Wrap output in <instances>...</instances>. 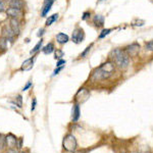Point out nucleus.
Listing matches in <instances>:
<instances>
[{
    "mask_svg": "<svg viewBox=\"0 0 153 153\" xmlns=\"http://www.w3.org/2000/svg\"><path fill=\"white\" fill-rule=\"evenodd\" d=\"M100 1H102V0H100Z\"/></svg>",
    "mask_w": 153,
    "mask_h": 153,
    "instance_id": "4c0bfd02",
    "label": "nucleus"
},
{
    "mask_svg": "<svg viewBox=\"0 0 153 153\" xmlns=\"http://www.w3.org/2000/svg\"><path fill=\"white\" fill-rule=\"evenodd\" d=\"M2 37L5 38L7 41L14 42V37H16V34L14 33L11 28L8 27V26H5V27H3V29H2Z\"/></svg>",
    "mask_w": 153,
    "mask_h": 153,
    "instance_id": "423d86ee",
    "label": "nucleus"
},
{
    "mask_svg": "<svg viewBox=\"0 0 153 153\" xmlns=\"http://www.w3.org/2000/svg\"><path fill=\"white\" fill-rule=\"evenodd\" d=\"M7 14H6V11H0V23H2V21H6V19H7Z\"/></svg>",
    "mask_w": 153,
    "mask_h": 153,
    "instance_id": "b1692460",
    "label": "nucleus"
},
{
    "mask_svg": "<svg viewBox=\"0 0 153 153\" xmlns=\"http://www.w3.org/2000/svg\"><path fill=\"white\" fill-rule=\"evenodd\" d=\"M115 64L110 61H107L105 63L101 64L99 68H97L92 74V79L95 81H101V80L108 79L115 72Z\"/></svg>",
    "mask_w": 153,
    "mask_h": 153,
    "instance_id": "f257e3e1",
    "label": "nucleus"
},
{
    "mask_svg": "<svg viewBox=\"0 0 153 153\" xmlns=\"http://www.w3.org/2000/svg\"><path fill=\"white\" fill-rule=\"evenodd\" d=\"M9 23H10L9 27L11 28V30L16 34V36L19 35V33H21V23H19L18 18H11Z\"/></svg>",
    "mask_w": 153,
    "mask_h": 153,
    "instance_id": "1a4fd4ad",
    "label": "nucleus"
},
{
    "mask_svg": "<svg viewBox=\"0 0 153 153\" xmlns=\"http://www.w3.org/2000/svg\"><path fill=\"white\" fill-rule=\"evenodd\" d=\"M31 86H32V82H28L27 83V85L25 86V87L23 88V91H27L28 89H29V88H31Z\"/></svg>",
    "mask_w": 153,
    "mask_h": 153,
    "instance_id": "7c9ffc66",
    "label": "nucleus"
},
{
    "mask_svg": "<svg viewBox=\"0 0 153 153\" xmlns=\"http://www.w3.org/2000/svg\"><path fill=\"white\" fill-rule=\"evenodd\" d=\"M111 57L113 58L116 65L120 66V68H126L129 65V55L127 54V52L122 49H115L111 52Z\"/></svg>",
    "mask_w": 153,
    "mask_h": 153,
    "instance_id": "f03ea898",
    "label": "nucleus"
},
{
    "mask_svg": "<svg viewBox=\"0 0 153 153\" xmlns=\"http://www.w3.org/2000/svg\"><path fill=\"white\" fill-rule=\"evenodd\" d=\"M143 25H144V21H141V19H137L134 23V26H137V27H142Z\"/></svg>",
    "mask_w": 153,
    "mask_h": 153,
    "instance_id": "cd10ccee",
    "label": "nucleus"
},
{
    "mask_svg": "<svg viewBox=\"0 0 153 153\" xmlns=\"http://www.w3.org/2000/svg\"><path fill=\"white\" fill-rule=\"evenodd\" d=\"M85 39V33H84V30L82 28H77L74 32H73L72 35V40L76 44H80V43L83 42V40Z\"/></svg>",
    "mask_w": 153,
    "mask_h": 153,
    "instance_id": "20e7f679",
    "label": "nucleus"
},
{
    "mask_svg": "<svg viewBox=\"0 0 153 153\" xmlns=\"http://www.w3.org/2000/svg\"><path fill=\"white\" fill-rule=\"evenodd\" d=\"M58 16H58V14H52V16H49V18L47 19V21H46V26H47V27H49V26H51L53 23H55V21H56L58 19Z\"/></svg>",
    "mask_w": 153,
    "mask_h": 153,
    "instance_id": "f3484780",
    "label": "nucleus"
},
{
    "mask_svg": "<svg viewBox=\"0 0 153 153\" xmlns=\"http://www.w3.org/2000/svg\"><path fill=\"white\" fill-rule=\"evenodd\" d=\"M63 64H65V60L62 59V58H61V59H58L57 60V63H56V68H57V66H62Z\"/></svg>",
    "mask_w": 153,
    "mask_h": 153,
    "instance_id": "c85d7f7f",
    "label": "nucleus"
},
{
    "mask_svg": "<svg viewBox=\"0 0 153 153\" xmlns=\"http://www.w3.org/2000/svg\"><path fill=\"white\" fill-rule=\"evenodd\" d=\"M56 41L59 44H66L70 41V37L64 33H59L56 35Z\"/></svg>",
    "mask_w": 153,
    "mask_h": 153,
    "instance_id": "4468645a",
    "label": "nucleus"
},
{
    "mask_svg": "<svg viewBox=\"0 0 153 153\" xmlns=\"http://www.w3.org/2000/svg\"><path fill=\"white\" fill-rule=\"evenodd\" d=\"M6 153H19V151L16 149H14V148H10V149H8Z\"/></svg>",
    "mask_w": 153,
    "mask_h": 153,
    "instance_id": "473e14b6",
    "label": "nucleus"
},
{
    "mask_svg": "<svg viewBox=\"0 0 153 153\" xmlns=\"http://www.w3.org/2000/svg\"><path fill=\"white\" fill-rule=\"evenodd\" d=\"M21 153H25V152H21Z\"/></svg>",
    "mask_w": 153,
    "mask_h": 153,
    "instance_id": "e433bc0d",
    "label": "nucleus"
},
{
    "mask_svg": "<svg viewBox=\"0 0 153 153\" xmlns=\"http://www.w3.org/2000/svg\"><path fill=\"white\" fill-rule=\"evenodd\" d=\"M122 153H126V152H122Z\"/></svg>",
    "mask_w": 153,
    "mask_h": 153,
    "instance_id": "c9c22d12",
    "label": "nucleus"
},
{
    "mask_svg": "<svg viewBox=\"0 0 153 153\" xmlns=\"http://www.w3.org/2000/svg\"><path fill=\"white\" fill-rule=\"evenodd\" d=\"M55 48H54V44L52 42L48 43L47 45H45L44 47H42V52L44 53L45 55H49L52 52H54Z\"/></svg>",
    "mask_w": 153,
    "mask_h": 153,
    "instance_id": "ddd939ff",
    "label": "nucleus"
},
{
    "mask_svg": "<svg viewBox=\"0 0 153 153\" xmlns=\"http://www.w3.org/2000/svg\"><path fill=\"white\" fill-rule=\"evenodd\" d=\"M4 141H5V145L7 146L9 149L10 148H16V146H18V139H16V136H14L12 134L6 136Z\"/></svg>",
    "mask_w": 153,
    "mask_h": 153,
    "instance_id": "0eeeda50",
    "label": "nucleus"
},
{
    "mask_svg": "<svg viewBox=\"0 0 153 153\" xmlns=\"http://www.w3.org/2000/svg\"><path fill=\"white\" fill-rule=\"evenodd\" d=\"M14 103L18 107H19V108H21V106H23V97H21V95H18L16 97V100H14Z\"/></svg>",
    "mask_w": 153,
    "mask_h": 153,
    "instance_id": "6ab92c4d",
    "label": "nucleus"
},
{
    "mask_svg": "<svg viewBox=\"0 0 153 153\" xmlns=\"http://www.w3.org/2000/svg\"><path fill=\"white\" fill-rule=\"evenodd\" d=\"M145 47H146V49H147V50L153 51V40L152 41H149L148 43H146Z\"/></svg>",
    "mask_w": 153,
    "mask_h": 153,
    "instance_id": "a878e982",
    "label": "nucleus"
},
{
    "mask_svg": "<svg viewBox=\"0 0 153 153\" xmlns=\"http://www.w3.org/2000/svg\"><path fill=\"white\" fill-rule=\"evenodd\" d=\"M125 51H126L127 54H128L129 56L135 57V56H137L138 53H139V51H140V45L138 44V43H133V44L127 46Z\"/></svg>",
    "mask_w": 153,
    "mask_h": 153,
    "instance_id": "39448f33",
    "label": "nucleus"
},
{
    "mask_svg": "<svg viewBox=\"0 0 153 153\" xmlns=\"http://www.w3.org/2000/svg\"><path fill=\"white\" fill-rule=\"evenodd\" d=\"M80 115H81V111H80V105L78 103H75L74 106H73V110H72V120L74 122H76L79 120Z\"/></svg>",
    "mask_w": 153,
    "mask_h": 153,
    "instance_id": "f8f14e48",
    "label": "nucleus"
},
{
    "mask_svg": "<svg viewBox=\"0 0 153 153\" xmlns=\"http://www.w3.org/2000/svg\"><path fill=\"white\" fill-rule=\"evenodd\" d=\"M93 23H94V25L98 28L103 27V26H104V16H100V14H97V16H94Z\"/></svg>",
    "mask_w": 153,
    "mask_h": 153,
    "instance_id": "2eb2a0df",
    "label": "nucleus"
},
{
    "mask_svg": "<svg viewBox=\"0 0 153 153\" xmlns=\"http://www.w3.org/2000/svg\"><path fill=\"white\" fill-rule=\"evenodd\" d=\"M42 45H43V39H41V40L37 43V44L35 45V47H34V48L32 49L31 52H30V53H31L32 55H34L35 53H37L38 51L40 50L41 48H42Z\"/></svg>",
    "mask_w": 153,
    "mask_h": 153,
    "instance_id": "a211bd4d",
    "label": "nucleus"
},
{
    "mask_svg": "<svg viewBox=\"0 0 153 153\" xmlns=\"http://www.w3.org/2000/svg\"><path fill=\"white\" fill-rule=\"evenodd\" d=\"M92 46H93V43H92V44H90L89 46L87 47V48L85 49V50L83 51V52L81 53V55H80V57H82V58H84L86 56V55H87V53L89 52L90 50H91V48H92Z\"/></svg>",
    "mask_w": 153,
    "mask_h": 153,
    "instance_id": "5701e85b",
    "label": "nucleus"
},
{
    "mask_svg": "<svg viewBox=\"0 0 153 153\" xmlns=\"http://www.w3.org/2000/svg\"><path fill=\"white\" fill-rule=\"evenodd\" d=\"M8 4H9L10 7L21 8V9H23V5H25L23 0H9V1H8Z\"/></svg>",
    "mask_w": 153,
    "mask_h": 153,
    "instance_id": "dca6fc26",
    "label": "nucleus"
},
{
    "mask_svg": "<svg viewBox=\"0 0 153 153\" xmlns=\"http://www.w3.org/2000/svg\"><path fill=\"white\" fill-rule=\"evenodd\" d=\"M90 16H91V12H90V11H85V12L83 14L82 19H83V21H86V19H87L88 18H90Z\"/></svg>",
    "mask_w": 153,
    "mask_h": 153,
    "instance_id": "bb28decb",
    "label": "nucleus"
},
{
    "mask_svg": "<svg viewBox=\"0 0 153 153\" xmlns=\"http://www.w3.org/2000/svg\"><path fill=\"white\" fill-rule=\"evenodd\" d=\"M63 68H64V65H62V66H57V68L54 70V72H53L52 77H54V76H56V75L59 74V73H60V70H63Z\"/></svg>",
    "mask_w": 153,
    "mask_h": 153,
    "instance_id": "393cba45",
    "label": "nucleus"
},
{
    "mask_svg": "<svg viewBox=\"0 0 153 153\" xmlns=\"http://www.w3.org/2000/svg\"><path fill=\"white\" fill-rule=\"evenodd\" d=\"M3 9H4V2L3 0H1V1H0V11H2Z\"/></svg>",
    "mask_w": 153,
    "mask_h": 153,
    "instance_id": "f704fd0d",
    "label": "nucleus"
},
{
    "mask_svg": "<svg viewBox=\"0 0 153 153\" xmlns=\"http://www.w3.org/2000/svg\"><path fill=\"white\" fill-rule=\"evenodd\" d=\"M112 31V29H103L102 32H101V34L99 35V38L100 39H103L104 37H106L107 35H108L110 32Z\"/></svg>",
    "mask_w": 153,
    "mask_h": 153,
    "instance_id": "4be33fe9",
    "label": "nucleus"
},
{
    "mask_svg": "<svg viewBox=\"0 0 153 153\" xmlns=\"http://www.w3.org/2000/svg\"><path fill=\"white\" fill-rule=\"evenodd\" d=\"M77 139L73 134H68L62 141V147L68 152H74L77 149Z\"/></svg>",
    "mask_w": 153,
    "mask_h": 153,
    "instance_id": "7ed1b4c3",
    "label": "nucleus"
},
{
    "mask_svg": "<svg viewBox=\"0 0 153 153\" xmlns=\"http://www.w3.org/2000/svg\"><path fill=\"white\" fill-rule=\"evenodd\" d=\"M0 1H1V0H0Z\"/></svg>",
    "mask_w": 153,
    "mask_h": 153,
    "instance_id": "58836bf2",
    "label": "nucleus"
},
{
    "mask_svg": "<svg viewBox=\"0 0 153 153\" xmlns=\"http://www.w3.org/2000/svg\"><path fill=\"white\" fill-rule=\"evenodd\" d=\"M6 47H7V40L5 38H0V49L2 50H5Z\"/></svg>",
    "mask_w": 153,
    "mask_h": 153,
    "instance_id": "412c9836",
    "label": "nucleus"
},
{
    "mask_svg": "<svg viewBox=\"0 0 153 153\" xmlns=\"http://www.w3.org/2000/svg\"><path fill=\"white\" fill-rule=\"evenodd\" d=\"M63 51H61L60 49H56V50H54V58L55 59H61L62 57H63Z\"/></svg>",
    "mask_w": 153,
    "mask_h": 153,
    "instance_id": "aec40b11",
    "label": "nucleus"
},
{
    "mask_svg": "<svg viewBox=\"0 0 153 153\" xmlns=\"http://www.w3.org/2000/svg\"><path fill=\"white\" fill-rule=\"evenodd\" d=\"M34 60H35V56L26 59L25 61L23 62V64H21V70H25V72L32 70V68H33V65H34Z\"/></svg>",
    "mask_w": 153,
    "mask_h": 153,
    "instance_id": "9b49d317",
    "label": "nucleus"
},
{
    "mask_svg": "<svg viewBox=\"0 0 153 153\" xmlns=\"http://www.w3.org/2000/svg\"><path fill=\"white\" fill-rule=\"evenodd\" d=\"M55 0H44V3H43V7L41 10V16H46L47 14L50 11L51 7H52L53 3H54Z\"/></svg>",
    "mask_w": 153,
    "mask_h": 153,
    "instance_id": "6e6552de",
    "label": "nucleus"
},
{
    "mask_svg": "<svg viewBox=\"0 0 153 153\" xmlns=\"http://www.w3.org/2000/svg\"><path fill=\"white\" fill-rule=\"evenodd\" d=\"M44 33H45V29H44V28H42V29H40V30L38 31L37 36H38V37H41V36L44 35Z\"/></svg>",
    "mask_w": 153,
    "mask_h": 153,
    "instance_id": "2f4dec72",
    "label": "nucleus"
},
{
    "mask_svg": "<svg viewBox=\"0 0 153 153\" xmlns=\"http://www.w3.org/2000/svg\"><path fill=\"white\" fill-rule=\"evenodd\" d=\"M6 14L10 18H19L23 16V9L21 8H16V7H9L6 10Z\"/></svg>",
    "mask_w": 153,
    "mask_h": 153,
    "instance_id": "9d476101",
    "label": "nucleus"
},
{
    "mask_svg": "<svg viewBox=\"0 0 153 153\" xmlns=\"http://www.w3.org/2000/svg\"><path fill=\"white\" fill-rule=\"evenodd\" d=\"M21 145H23V139L18 140V146H16V147H18L19 149H21Z\"/></svg>",
    "mask_w": 153,
    "mask_h": 153,
    "instance_id": "72a5a7b5",
    "label": "nucleus"
},
{
    "mask_svg": "<svg viewBox=\"0 0 153 153\" xmlns=\"http://www.w3.org/2000/svg\"><path fill=\"white\" fill-rule=\"evenodd\" d=\"M36 105H37V99H36V98H33V101H32V108H31L32 111L35 110Z\"/></svg>",
    "mask_w": 153,
    "mask_h": 153,
    "instance_id": "c756f323",
    "label": "nucleus"
}]
</instances>
